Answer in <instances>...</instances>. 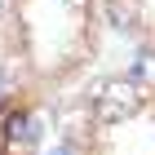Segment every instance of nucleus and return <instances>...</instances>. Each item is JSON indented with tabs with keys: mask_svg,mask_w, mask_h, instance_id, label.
<instances>
[{
	"mask_svg": "<svg viewBox=\"0 0 155 155\" xmlns=\"http://www.w3.org/2000/svg\"><path fill=\"white\" fill-rule=\"evenodd\" d=\"M142 111V84L124 75V80H102L93 93V120L97 124H120Z\"/></svg>",
	"mask_w": 155,
	"mask_h": 155,
	"instance_id": "nucleus-1",
	"label": "nucleus"
},
{
	"mask_svg": "<svg viewBox=\"0 0 155 155\" xmlns=\"http://www.w3.org/2000/svg\"><path fill=\"white\" fill-rule=\"evenodd\" d=\"M40 142V120L31 111H5L0 120V155H31Z\"/></svg>",
	"mask_w": 155,
	"mask_h": 155,
	"instance_id": "nucleus-2",
	"label": "nucleus"
},
{
	"mask_svg": "<svg viewBox=\"0 0 155 155\" xmlns=\"http://www.w3.org/2000/svg\"><path fill=\"white\" fill-rule=\"evenodd\" d=\"M53 155H71V151H67V146H58V151H53Z\"/></svg>",
	"mask_w": 155,
	"mask_h": 155,
	"instance_id": "nucleus-4",
	"label": "nucleus"
},
{
	"mask_svg": "<svg viewBox=\"0 0 155 155\" xmlns=\"http://www.w3.org/2000/svg\"><path fill=\"white\" fill-rule=\"evenodd\" d=\"M107 13H111V22L120 31H133V27L142 22V5L137 0H107Z\"/></svg>",
	"mask_w": 155,
	"mask_h": 155,
	"instance_id": "nucleus-3",
	"label": "nucleus"
},
{
	"mask_svg": "<svg viewBox=\"0 0 155 155\" xmlns=\"http://www.w3.org/2000/svg\"><path fill=\"white\" fill-rule=\"evenodd\" d=\"M0 9H5V0H0Z\"/></svg>",
	"mask_w": 155,
	"mask_h": 155,
	"instance_id": "nucleus-5",
	"label": "nucleus"
}]
</instances>
